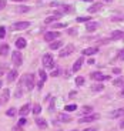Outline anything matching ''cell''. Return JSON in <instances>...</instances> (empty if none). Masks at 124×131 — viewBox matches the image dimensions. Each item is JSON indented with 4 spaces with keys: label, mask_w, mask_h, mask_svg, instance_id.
Segmentation results:
<instances>
[{
    "label": "cell",
    "mask_w": 124,
    "mask_h": 131,
    "mask_svg": "<svg viewBox=\"0 0 124 131\" xmlns=\"http://www.w3.org/2000/svg\"><path fill=\"white\" fill-rule=\"evenodd\" d=\"M111 118H118V117H124V107L123 108H118V110H116V111H113L110 114Z\"/></svg>",
    "instance_id": "cell-19"
},
{
    "label": "cell",
    "mask_w": 124,
    "mask_h": 131,
    "mask_svg": "<svg viewBox=\"0 0 124 131\" xmlns=\"http://www.w3.org/2000/svg\"><path fill=\"white\" fill-rule=\"evenodd\" d=\"M57 37H60V31H47V33H44V40H46V41H54Z\"/></svg>",
    "instance_id": "cell-7"
},
{
    "label": "cell",
    "mask_w": 124,
    "mask_h": 131,
    "mask_svg": "<svg viewBox=\"0 0 124 131\" xmlns=\"http://www.w3.org/2000/svg\"><path fill=\"white\" fill-rule=\"evenodd\" d=\"M83 131H97V128H96V127H90V128H86V130H83Z\"/></svg>",
    "instance_id": "cell-43"
},
{
    "label": "cell",
    "mask_w": 124,
    "mask_h": 131,
    "mask_svg": "<svg viewBox=\"0 0 124 131\" xmlns=\"http://www.w3.org/2000/svg\"><path fill=\"white\" fill-rule=\"evenodd\" d=\"M17 75H19V73H17L16 69L9 70V73H7V83H13L17 79Z\"/></svg>",
    "instance_id": "cell-9"
},
{
    "label": "cell",
    "mask_w": 124,
    "mask_h": 131,
    "mask_svg": "<svg viewBox=\"0 0 124 131\" xmlns=\"http://www.w3.org/2000/svg\"><path fill=\"white\" fill-rule=\"evenodd\" d=\"M98 53V47H88V49L83 50V56H90V54H96Z\"/></svg>",
    "instance_id": "cell-17"
},
{
    "label": "cell",
    "mask_w": 124,
    "mask_h": 131,
    "mask_svg": "<svg viewBox=\"0 0 124 131\" xmlns=\"http://www.w3.org/2000/svg\"><path fill=\"white\" fill-rule=\"evenodd\" d=\"M39 75H40V81H39V89H42L43 87V83L47 81V74L44 73V70H39Z\"/></svg>",
    "instance_id": "cell-13"
},
{
    "label": "cell",
    "mask_w": 124,
    "mask_h": 131,
    "mask_svg": "<svg viewBox=\"0 0 124 131\" xmlns=\"http://www.w3.org/2000/svg\"><path fill=\"white\" fill-rule=\"evenodd\" d=\"M2 85H3V81H2V80H0V89H2Z\"/></svg>",
    "instance_id": "cell-54"
},
{
    "label": "cell",
    "mask_w": 124,
    "mask_h": 131,
    "mask_svg": "<svg viewBox=\"0 0 124 131\" xmlns=\"http://www.w3.org/2000/svg\"><path fill=\"white\" fill-rule=\"evenodd\" d=\"M71 12H73V6H64L63 13H71Z\"/></svg>",
    "instance_id": "cell-38"
},
{
    "label": "cell",
    "mask_w": 124,
    "mask_h": 131,
    "mask_svg": "<svg viewBox=\"0 0 124 131\" xmlns=\"http://www.w3.org/2000/svg\"><path fill=\"white\" fill-rule=\"evenodd\" d=\"M53 107H54V101H51V104H50V111H53Z\"/></svg>",
    "instance_id": "cell-50"
},
{
    "label": "cell",
    "mask_w": 124,
    "mask_h": 131,
    "mask_svg": "<svg viewBox=\"0 0 124 131\" xmlns=\"http://www.w3.org/2000/svg\"><path fill=\"white\" fill-rule=\"evenodd\" d=\"M29 26H30L29 21H19V23H14L13 26H12V29L13 30H24V29H27Z\"/></svg>",
    "instance_id": "cell-8"
},
{
    "label": "cell",
    "mask_w": 124,
    "mask_h": 131,
    "mask_svg": "<svg viewBox=\"0 0 124 131\" xmlns=\"http://www.w3.org/2000/svg\"><path fill=\"white\" fill-rule=\"evenodd\" d=\"M71 131H77V130H71Z\"/></svg>",
    "instance_id": "cell-56"
},
{
    "label": "cell",
    "mask_w": 124,
    "mask_h": 131,
    "mask_svg": "<svg viewBox=\"0 0 124 131\" xmlns=\"http://www.w3.org/2000/svg\"><path fill=\"white\" fill-rule=\"evenodd\" d=\"M17 113H19V111H17L16 108L12 107V108H9V110L6 111V115H7V117H14V115H16Z\"/></svg>",
    "instance_id": "cell-26"
},
{
    "label": "cell",
    "mask_w": 124,
    "mask_h": 131,
    "mask_svg": "<svg viewBox=\"0 0 124 131\" xmlns=\"http://www.w3.org/2000/svg\"><path fill=\"white\" fill-rule=\"evenodd\" d=\"M9 97H10V90L9 89H4L3 93H2V97H0V103H7L9 101Z\"/></svg>",
    "instance_id": "cell-15"
},
{
    "label": "cell",
    "mask_w": 124,
    "mask_h": 131,
    "mask_svg": "<svg viewBox=\"0 0 124 131\" xmlns=\"http://www.w3.org/2000/svg\"><path fill=\"white\" fill-rule=\"evenodd\" d=\"M51 27L53 29H64V27H67V24L66 23H53Z\"/></svg>",
    "instance_id": "cell-32"
},
{
    "label": "cell",
    "mask_w": 124,
    "mask_h": 131,
    "mask_svg": "<svg viewBox=\"0 0 124 131\" xmlns=\"http://www.w3.org/2000/svg\"><path fill=\"white\" fill-rule=\"evenodd\" d=\"M76 21L77 23H88V21H91V17H77Z\"/></svg>",
    "instance_id": "cell-31"
},
{
    "label": "cell",
    "mask_w": 124,
    "mask_h": 131,
    "mask_svg": "<svg viewBox=\"0 0 124 131\" xmlns=\"http://www.w3.org/2000/svg\"><path fill=\"white\" fill-rule=\"evenodd\" d=\"M91 111H93V107H91V105H84V107H81V111H80V114L88 115V114H91Z\"/></svg>",
    "instance_id": "cell-22"
},
{
    "label": "cell",
    "mask_w": 124,
    "mask_h": 131,
    "mask_svg": "<svg viewBox=\"0 0 124 131\" xmlns=\"http://www.w3.org/2000/svg\"><path fill=\"white\" fill-rule=\"evenodd\" d=\"M98 118H100L98 114H88V115H86V117L80 118L78 123H81V124H84V123H93V121H96V120H98Z\"/></svg>",
    "instance_id": "cell-5"
},
{
    "label": "cell",
    "mask_w": 124,
    "mask_h": 131,
    "mask_svg": "<svg viewBox=\"0 0 124 131\" xmlns=\"http://www.w3.org/2000/svg\"><path fill=\"white\" fill-rule=\"evenodd\" d=\"M118 60H124V49H121L120 51H118V56H117Z\"/></svg>",
    "instance_id": "cell-39"
},
{
    "label": "cell",
    "mask_w": 124,
    "mask_h": 131,
    "mask_svg": "<svg viewBox=\"0 0 124 131\" xmlns=\"http://www.w3.org/2000/svg\"><path fill=\"white\" fill-rule=\"evenodd\" d=\"M86 83V80H84V77H81V75H78L77 79H76V84L77 85H83Z\"/></svg>",
    "instance_id": "cell-33"
},
{
    "label": "cell",
    "mask_w": 124,
    "mask_h": 131,
    "mask_svg": "<svg viewBox=\"0 0 124 131\" xmlns=\"http://www.w3.org/2000/svg\"><path fill=\"white\" fill-rule=\"evenodd\" d=\"M83 2H90V3H91V2H93V0H83Z\"/></svg>",
    "instance_id": "cell-55"
},
{
    "label": "cell",
    "mask_w": 124,
    "mask_h": 131,
    "mask_svg": "<svg viewBox=\"0 0 124 131\" xmlns=\"http://www.w3.org/2000/svg\"><path fill=\"white\" fill-rule=\"evenodd\" d=\"M101 7H103V3H101V2H98V3H93L91 6L87 9V12L88 13H97Z\"/></svg>",
    "instance_id": "cell-11"
},
{
    "label": "cell",
    "mask_w": 124,
    "mask_h": 131,
    "mask_svg": "<svg viewBox=\"0 0 124 131\" xmlns=\"http://www.w3.org/2000/svg\"><path fill=\"white\" fill-rule=\"evenodd\" d=\"M98 27H100V24H98L97 21H88V23L86 24V29H87V31H94V30H97Z\"/></svg>",
    "instance_id": "cell-14"
},
{
    "label": "cell",
    "mask_w": 124,
    "mask_h": 131,
    "mask_svg": "<svg viewBox=\"0 0 124 131\" xmlns=\"http://www.w3.org/2000/svg\"><path fill=\"white\" fill-rule=\"evenodd\" d=\"M29 10H30V7H27V6H19V7H16L17 13H27Z\"/></svg>",
    "instance_id": "cell-27"
},
{
    "label": "cell",
    "mask_w": 124,
    "mask_h": 131,
    "mask_svg": "<svg viewBox=\"0 0 124 131\" xmlns=\"http://www.w3.org/2000/svg\"><path fill=\"white\" fill-rule=\"evenodd\" d=\"M30 113V104H24L23 107L19 110V114H20V117H26L27 114Z\"/></svg>",
    "instance_id": "cell-16"
},
{
    "label": "cell",
    "mask_w": 124,
    "mask_h": 131,
    "mask_svg": "<svg viewBox=\"0 0 124 131\" xmlns=\"http://www.w3.org/2000/svg\"><path fill=\"white\" fill-rule=\"evenodd\" d=\"M59 73H60V70H59V69L53 70V73H51V77H57V75H59Z\"/></svg>",
    "instance_id": "cell-40"
},
{
    "label": "cell",
    "mask_w": 124,
    "mask_h": 131,
    "mask_svg": "<svg viewBox=\"0 0 124 131\" xmlns=\"http://www.w3.org/2000/svg\"><path fill=\"white\" fill-rule=\"evenodd\" d=\"M103 2H104V3H111L113 0H103Z\"/></svg>",
    "instance_id": "cell-52"
},
{
    "label": "cell",
    "mask_w": 124,
    "mask_h": 131,
    "mask_svg": "<svg viewBox=\"0 0 124 131\" xmlns=\"http://www.w3.org/2000/svg\"><path fill=\"white\" fill-rule=\"evenodd\" d=\"M4 70H6V69H4V67H0V77H2V75H3Z\"/></svg>",
    "instance_id": "cell-46"
},
{
    "label": "cell",
    "mask_w": 124,
    "mask_h": 131,
    "mask_svg": "<svg viewBox=\"0 0 124 131\" xmlns=\"http://www.w3.org/2000/svg\"><path fill=\"white\" fill-rule=\"evenodd\" d=\"M83 57H78V60H76L74 61V66H73V71H78V70L81 69V66H83Z\"/></svg>",
    "instance_id": "cell-20"
},
{
    "label": "cell",
    "mask_w": 124,
    "mask_h": 131,
    "mask_svg": "<svg viewBox=\"0 0 124 131\" xmlns=\"http://www.w3.org/2000/svg\"><path fill=\"white\" fill-rule=\"evenodd\" d=\"M110 39H111V40H120V39H124V31H121V30H114V31L111 33Z\"/></svg>",
    "instance_id": "cell-12"
},
{
    "label": "cell",
    "mask_w": 124,
    "mask_h": 131,
    "mask_svg": "<svg viewBox=\"0 0 124 131\" xmlns=\"http://www.w3.org/2000/svg\"><path fill=\"white\" fill-rule=\"evenodd\" d=\"M9 50H10L9 44H2L0 46V56H7L9 54Z\"/></svg>",
    "instance_id": "cell-23"
},
{
    "label": "cell",
    "mask_w": 124,
    "mask_h": 131,
    "mask_svg": "<svg viewBox=\"0 0 124 131\" xmlns=\"http://www.w3.org/2000/svg\"><path fill=\"white\" fill-rule=\"evenodd\" d=\"M33 114H40V113H42V105H40V104H34V105H33Z\"/></svg>",
    "instance_id": "cell-29"
},
{
    "label": "cell",
    "mask_w": 124,
    "mask_h": 131,
    "mask_svg": "<svg viewBox=\"0 0 124 131\" xmlns=\"http://www.w3.org/2000/svg\"><path fill=\"white\" fill-rule=\"evenodd\" d=\"M76 108H77L76 104H70V105H66L64 107V111H74Z\"/></svg>",
    "instance_id": "cell-34"
},
{
    "label": "cell",
    "mask_w": 124,
    "mask_h": 131,
    "mask_svg": "<svg viewBox=\"0 0 124 131\" xmlns=\"http://www.w3.org/2000/svg\"><path fill=\"white\" fill-rule=\"evenodd\" d=\"M23 84H24V79H23V80H20V81H19V85H17V89H16V94H14V95H16L17 98H20L22 95H23V90H22Z\"/></svg>",
    "instance_id": "cell-18"
},
{
    "label": "cell",
    "mask_w": 124,
    "mask_h": 131,
    "mask_svg": "<svg viewBox=\"0 0 124 131\" xmlns=\"http://www.w3.org/2000/svg\"><path fill=\"white\" fill-rule=\"evenodd\" d=\"M42 61H43V66H44L46 69H53V67H54V60H53L51 54H44Z\"/></svg>",
    "instance_id": "cell-1"
},
{
    "label": "cell",
    "mask_w": 124,
    "mask_h": 131,
    "mask_svg": "<svg viewBox=\"0 0 124 131\" xmlns=\"http://www.w3.org/2000/svg\"><path fill=\"white\" fill-rule=\"evenodd\" d=\"M71 121V117L69 114H64V113H60L57 115V123H70Z\"/></svg>",
    "instance_id": "cell-10"
},
{
    "label": "cell",
    "mask_w": 124,
    "mask_h": 131,
    "mask_svg": "<svg viewBox=\"0 0 124 131\" xmlns=\"http://www.w3.org/2000/svg\"><path fill=\"white\" fill-rule=\"evenodd\" d=\"M120 128H124V118L121 120V123H120Z\"/></svg>",
    "instance_id": "cell-49"
},
{
    "label": "cell",
    "mask_w": 124,
    "mask_h": 131,
    "mask_svg": "<svg viewBox=\"0 0 124 131\" xmlns=\"http://www.w3.org/2000/svg\"><path fill=\"white\" fill-rule=\"evenodd\" d=\"M4 36H6V29L3 26H0V39H4Z\"/></svg>",
    "instance_id": "cell-36"
},
{
    "label": "cell",
    "mask_w": 124,
    "mask_h": 131,
    "mask_svg": "<svg viewBox=\"0 0 124 131\" xmlns=\"http://www.w3.org/2000/svg\"><path fill=\"white\" fill-rule=\"evenodd\" d=\"M91 90H93V91H94V93L103 91V90H104V85H103V84H94V85H93V87H91Z\"/></svg>",
    "instance_id": "cell-28"
},
{
    "label": "cell",
    "mask_w": 124,
    "mask_h": 131,
    "mask_svg": "<svg viewBox=\"0 0 124 131\" xmlns=\"http://www.w3.org/2000/svg\"><path fill=\"white\" fill-rule=\"evenodd\" d=\"M88 64H94V60H93V59H88Z\"/></svg>",
    "instance_id": "cell-51"
},
{
    "label": "cell",
    "mask_w": 124,
    "mask_h": 131,
    "mask_svg": "<svg viewBox=\"0 0 124 131\" xmlns=\"http://www.w3.org/2000/svg\"><path fill=\"white\" fill-rule=\"evenodd\" d=\"M120 97H124V85H123V89H121V91H120Z\"/></svg>",
    "instance_id": "cell-48"
},
{
    "label": "cell",
    "mask_w": 124,
    "mask_h": 131,
    "mask_svg": "<svg viewBox=\"0 0 124 131\" xmlns=\"http://www.w3.org/2000/svg\"><path fill=\"white\" fill-rule=\"evenodd\" d=\"M61 44H63V43L60 41V40H54V41L50 43V49H51V50H57V49L61 47Z\"/></svg>",
    "instance_id": "cell-25"
},
{
    "label": "cell",
    "mask_w": 124,
    "mask_h": 131,
    "mask_svg": "<svg viewBox=\"0 0 124 131\" xmlns=\"http://www.w3.org/2000/svg\"><path fill=\"white\" fill-rule=\"evenodd\" d=\"M108 41H110V39H103V40H100V43H101V44H107Z\"/></svg>",
    "instance_id": "cell-42"
},
{
    "label": "cell",
    "mask_w": 124,
    "mask_h": 131,
    "mask_svg": "<svg viewBox=\"0 0 124 131\" xmlns=\"http://www.w3.org/2000/svg\"><path fill=\"white\" fill-rule=\"evenodd\" d=\"M121 20H124L123 16H113L111 17V21H121Z\"/></svg>",
    "instance_id": "cell-37"
},
{
    "label": "cell",
    "mask_w": 124,
    "mask_h": 131,
    "mask_svg": "<svg viewBox=\"0 0 124 131\" xmlns=\"http://www.w3.org/2000/svg\"><path fill=\"white\" fill-rule=\"evenodd\" d=\"M113 73H116V74H120L121 70H120V69H114V70H113Z\"/></svg>",
    "instance_id": "cell-45"
},
{
    "label": "cell",
    "mask_w": 124,
    "mask_h": 131,
    "mask_svg": "<svg viewBox=\"0 0 124 131\" xmlns=\"http://www.w3.org/2000/svg\"><path fill=\"white\" fill-rule=\"evenodd\" d=\"M12 61H13V64L16 66V67H20V66H22V63H23V57H22L20 51H13L12 53Z\"/></svg>",
    "instance_id": "cell-2"
},
{
    "label": "cell",
    "mask_w": 124,
    "mask_h": 131,
    "mask_svg": "<svg viewBox=\"0 0 124 131\" xmlns=\"http://www.w3.org/2000/svg\"><path fill=\"white\" fill-rule=\"evenodd\" d=\"M24 85H26V89L29 90H33L34 87V75L33 74H26L24 75Z\"/></svg>",
    "instance_id": "cell-3"
},
{
    "label": "cell",
    "mask_w": 124,
    "mask_h": 131,
    "mask_svg": "<svg viewBox=\"0 0 124 131\" xmlns=\"http://www.w3.org/2000/svg\"><path fill=\"white\" fill-rule=\"evenodd\" d=\"M0 105H2V103H0Z\"/></svg>",
    "instance_id": "cell-57"
},
{
    "label": "cell",
    "mask_w": 124,
    "mask_h": 131,
    "mask_svg": "<svg viewBox=\"0 0 124 131\" xmlns=\"http://www.w3.org/2000/svg\"><path fill=\"white\" fill-rule=\"evenodd\" d=\"M73 51H74V46H73V44H67V46H66L63 50H60L59 56L60 57H67V56H70Z\"/></svg>",
    "instance_id": "cell-6"
},
{
    "label": "cell",
    "mask_w": 124,
    "mask_h": 131,
    "mask_svg": "<svg viewBox=\"0 0 124 131\" xmlns=\"http://www.w3.org/2000/svg\"><path fill=\"white\" fill-rule=\"evenodd\" d=\"M90 79L97 80V81H106V80H110V75H104L100 71H94V73H90Z\"/></svg>",
    "instance_id": "cell-4"
},
{
    "label": "cell",
    "mask_w": 124,
    "mask_h": 131,
    "mask_svg": "<svg viewBox=\"0 0 124 131\" xmlns=\"http://www.w3.org/2000/svg\"><path fill=\"white\" fill-rule=\"evenodd\" d=\"M36 124L39 128H47V121L44 118H36Z\"/></svg>",
    "instance_id": "cell-24"
},
{
    "label": "cell",
    "mask_w": 124,
    "mask_h": 131,
    "mask_svg": "<svg viewBox=\"0 0 124 131\" xmlns=\"http://www.w3.org/2000/svg\"><path fill=\"white\" fill-rule=\"evenodd\" d=\"M113 84L117 85V87H120V85H124V77H118V79H116L114 81H113Z\"/></svg>",
    "instance_id": "cell-30"
},
{
    "label": "cell",
    "mask_w": 124,
    "mask_h": 131,
    "mask_svg": "<svg viewBox=\"0 0 124 131\" xmlns=\"http://www.w3.org/2000/svg\"><path fill=\"white\" fill-rule=\"evenodd\" d=\"M13 131H23V130H22V127H19V125H17V127L13 128Z\"/></svg>",
    "instance_id": "cell-47"
},
{
    "label": "cell",
    "mask_w": 124,
    "mask_h": 131,
    "mask_svg": "<svg viewBox=\"0 0 124 131\" xmlns=\"http://www.w3.org/2000/svg\"><path fill=\"white\" fill-rule=\"evenodd\" d=\"M6 7V0H0V10H3Z\"/></svg>",
    "instance_id": "cell-41"
},
{
    "label": "cell",
    "mask_w": 124,
    "mask_h": 131,
    "mask_svg": "<svg viewBox=\"0 0 124 131\" xmlns=\"http://www.w3.org/2000/svg\"><path fill=\"white\" fill-rule=\"evenodd\" d=\"M26 124H27V120L24 117H22L19 120V123H17V125H19V127H23V125H26Z\"/></svg>",
    "instance_id": "cell-35"
},
{
    "label": "cell",
    "mask_w": 124,
    "mask_h": 131,
    "mask_svg": "<svg viewBox=\"0 0 124 131\" xmlns=\"http://www.w3.org/2000/svg\"><path fill=\"white\" fill-rule=\"evenodd\" d=\"M69 34H71V36H74V34H76V30H74V29H70V30H69Z\"/></svg>",
    "instance_id": "cell-44"
},
{
    "label": "cell",
    "mask_w": 124,
    "mask_h": 131,
    "mask_svg": "<svg viewBox=\"0 0 124 131\" xmlns=\"http://www.w3.org/2000/svg\"><path fill=\"white\" fill-rule=\"evenodd\" d=\"M26 46H27L26 39H22V37H20V39L16 40V47H17V49H24Z\"/></svg>",
    "instance_id": "cell-21"
},
{
    "label": "cell",
    "mask_w": 124,
    "mask_h": 131,
    "mask_svg": "<svg viewBox=\"0 0 124 131\" xmlns=\"http://www.w3.org/2000/svg\"><path fill=\"white\" fill-rule=\"evenodd\" d=\"M12 2H27V0H12Z\"/></svg>",
    "instance_id": "cell-53"
}]
</instances>
